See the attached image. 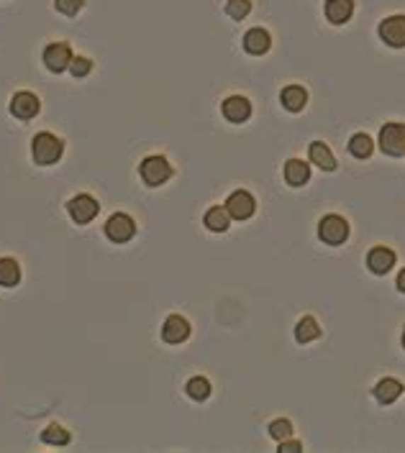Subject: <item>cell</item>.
<instances>
[{"mask_svg":"<svg viewBox=\"0 0 405 453\" xmlns=\"http://www.w3.org/2000/svg\"><path fill=\"white\" fill-rule=\"evenodd\" d=\"M280 451H283V453L303 451V443H300V440H290V438H285V440H280Z\"/></svg>","mask_w":405,"mask_h":453,"instance_id":"30","label":"cell"},{"mask_svg":"<svg viewBox=\"0 0 405 453\" xmlns=\"http://www.w3.org/2000/svg\"><path fill=\"white\" fill-rule=\"evenodd\" d=\"M221 113L226 120H231V123H244V120H249L251 115V103L244 98V95H231V98H226L221 105Z\"/></svg>","mask_w":405,"mask_h":453,"instance_id":"12","label":"cell"},{"mask_svg":"<svg viewBox=\"0 0 405 453\" xmlns=\"http://www.w3.org/2000/svg\"><path fill=\"white\" fill-rule=\"evenodd\" d=\"M380 149L387 156H403L405 154V123H385L380 128Z\"/></svg>","mask_w":405,"mask_h":453,"instance_id":"4","label":"cell"},{"mask_svg":"<svg viewBox=\"0 0 405 453\" xmlns=\"http://www.w3.org/2000/svg\"><path fill=\"white\" fill-rule=\"evenodd\" d=\"M162 338L167 340V343H172V346L183 343V340L190 338V323L183 315H169L162 326Z\"/></svg>","mask_w":405,"mask_h":453,"instance_id":"13","label":"cell"},{"mask_svg":"<svg viewBox=\"0 0 405 453\" xmlns=\"http://www.w3.org/2000/svg\"><path fill=\"white\" fill-rule=\"evenodd\" d=\"M270 47H272V39L264 28H251V31L244 34V49L249 54H254V57L270 52Z\"/></svg>","mask_w":405,"mask_h":453,"instance_id":"19","label":"cell"},{"mask_svg":"<svg viewBox=\"0 0 405 453\" xmlns=\"http://www.w3.org/2000/svg\"><path fill=\"white\" fill-rule=\"evenodd\" d=\"M403 348H405V331H403Z\"/></svg>","mask_w":405,"mask_h":453,"instance_id":"32","label":"cell"},{"mask_svg":"<svg viewBox=\"0 0 405 453\" xmlns=\"http://www.w3.org/2000/svg\"><path fill=\"white\" fill-rule=\"evenodd\" d=\"M398 289H400V292H405V269L398 274Z\"/></svg>","mask_w":405,"mask_h":453,"instance_id":"31","label":"cell"},{"mask_svg":"<svg viewBox=\"0 0 405 453\" xmlns=\"http://www.w3.org/2000/svg\"><path fill=\"white\" fill-rule=\"evenodd\" d=\"M98 210H101V205H98V200H95L93 195H74L72 200L67 202V213L69 218L74 220V223H80V226H85V223H90V220L98 215Z\"/></svg>","mask_w":405,"mask_h":453,"instance_id":"7","label":"cell"},{"mask_svg":"<svg viewBox=\"0 0 405 453\" xmlns=\"http://www.w3.org/2000/svg\"><path fill=\"white\" fill-rule=\"evenodd\" d=\"M105 236L113 243H126L136 236V223L131 215L126 213H113L108 220H105Z\"/></svg>","mask_w":405,"mask_h":453,"instance_id":"5","label":"cell"},{"mask_svg":"<svg viewBox=\"0 0 405 453\" xmlns=\"http://www.w3.org/2000/svg\"><path fill=\"white\" fill-rule=\"evenodd\" d=\"M321 338V326H318V320L311 318V315H305V318L297 320L295 326V340L297 343H311V340Z\"/></svg>","mask_w":405,"mask_h":453,"instance_id":"21","label":"cell"},{"mask_svg":"<svg viewBox=\"0 0 405 453\" xmlns=\"http://www.w3.org/2000/svg\"><path fill=\"white\" fill-rule=\"evenodd\" d=\"M55 8L64 16H74L82 8V0H55Z\"/></svg>","mask_w":405,"mask_h":453,"instance_id":"29","label":"cell"},{"mask_svg":"<svg viewBox=\"0 0 405 453\" xmlns=\"http://www.w3.org/2000/svg\"><path fill=\"white\" fill-rule=\"evenodd\" d=\"M90 69H93V62L88 57H72V62H69V72L74 77H85V74H90Z\"/></svg>","mask_w":405,"mask_h":453,"instance_id":"28","label":"cell"},{"mask_svg":"<svg viewBox=\"0 0 405 453\" xmlns=\"http://www.w3.org/2000/svg\"><path fill=\"white\" fill-rule=\"evenodd\" d=\"M251 11V0H229L226 3V13L234 21H244Z\"/></svg>","mask_w":405,"mask_h":453,"instance_id":"26","label":"cell"},{"mask_svg":"<svg viewBox=\"0 0 405 453\" xmlns=\"http://www.w3.org/2000/svg\"><path fill=\"white\" fill-rule=\"evenodd\" d=\"M185 392H188L190 400L195 402H202L210 397V382L205 379V377H193V379H188V384H185Z\"/></svg>","mask_w":405,"mask_h":453,"instance_id":"24","label":"cell"},{"mask_svg":"<svg viewBox=\"0 0 405 453\" xmlns=\"http://www.w3.org/2000/svg\"><path fill=\"white\" fill-rule=\"evenodd\" d=\"M311 161L316 167H321L324 172H333L336 169V156L329 147H326L324 141H313L311 144Z\"/></svg>","mask_w":405,"mask_h":453,"instance_id":"20","label":"cell"},{"mask_svg":"<svg viewBox=\"0 0 405 453\" xmlns=\"http://www.w3.org/2000/svg\"><path fill=\"white\" fill-rule=\"evenodd\" d=\"M21 282V267L18 261L11 256L0 259V287H16Z\"/></svg>","mask_w":405,"mask_h":453,"instance_id":"22","label":"cell"},{"mask_svg":"<svg viewBox=\"0 0 405 453\" xmlns=\"http://www.w3.org/2000/svg\"><path fill=\"white\" fill-rule=\"evenodd\" d=\"M377 34L387 47L403 49L405 47V16L398 13V16H387L385 21H380Z\"/></svg>","mask_w":405,"mask_h":453,"instance_id":"6","label":"cell"},{"mask_svg":"<svg viewBox=\"0 0 405 453\" xmlns=\"http://www.w3.org/2000/svg\"><path fill=\"white\" fill-rule=\"evenodd\" d=\"M202 223H205V228L213 231V234H226L231 226V215L229 210H226V205H213L208 213L202 215Z\"/></svg>","mask_w":405,"mask_h":453,"instance_id":"18","label":"cell"},{"mask_svg":"<svg viewBox=\"0 0 405 453\" xmlns=\"http://www.w3.org/2000/svg\"><path fill=\"white\" fill-rule=\"evenodd\" d=\"M226 210H229V215L234 220H246L254 215V210H257V200H254V195L246 193V190H236V193L229 195Z\"/></svg>","mask_w":405,"mask_h":453,"instance_id":"8","label":"cell"},{"mask_svg":"<svg viewBox=\"0 0 405 453\" xmlns=\"http://www.w3.org/2000/svg\"><path fill=\"white\" fill-rule=\"evenodd\" d=\"M41 440L49 443V446H67L69 443V430H64L62 425H49L44 433H41Z\"/></svg>","mask_w":405,"mask_h":453,"instance_id":"25","label":"cell"},{"mask_svg":"<svg viewBox=\"0 0 405 453\" xmlns=\"http://www.w3.org/2000/svg\"><path fill=\"white\" fill-rule=\"evenodd\" d=\"M270 435L275 440L290 438V435H292V423H290V420H285V418L272 420V423H270Z\"/></svg>","mask_w":405,"mask_h":453,"instance_id":"27","label":"cell"},{"mask_svg":"<svg viewBox=\"0 0 405 453\" xmlns=\"http://www.w3.org/2000/svg\"><path fill=\"white\" fill-rule=\"evenodd\" d=\"M395 261H398V256H395V251L387 246H375L370 253H367V267H370L372 274H377V277L390 272V269L395 267Z\"/></svg>","mask_w":405,"mask_h":453,"instance_id":"11","label":"cell"},{"mask_svg":"<svg viewBox=\"0 0 405 453\" xmlns=\"http://www.w3.org/2000/svg\"><path fill=\"white\" fill-rule=\"evenodd\" d=\"M318 239L324 241L326 246H341L349 239V223H346V218H341L336 213L321 218V223H318Z\"/></svg>","mask_w":405,"mask_h":453,"instance_id":"2","label":"cell"},{"mask_svg":"<svg viewBox=\"0 0 405 453\" xmlns=\"http://www.w3.org/2000/svg\"><path fill=\"white\" fill-rule=\"evenodd\" d=\"M372 394H375V400H377L380 405H392V402L403 394V384H400L398 379H392V377H385V379H380L377 384H375Z\"/></svg>","mask_w":405,"mask_h":453,"instance_id":"14","label":"cell"},{"mask_svg":"<svg viewBox=\"0 0 405 453\" xmlns=\"http://www.w3.org/2000/svg\"><path fill=\"white\" fill-rule=\"evenodd\" d=\"M311 180V164H305L303 159H290L285 161V182L292 187H303Z\"/></svg>","mask_w":405,"mask_h":453,"instance_id":"17","label":"cell"},{"mask_svg":"<svg viewBox=\"0 0 405 453\" xmlns=\"http://www.w3.org/2000/svg\"><path fill=\"white\" fill-rule=\"evenodd\" d=\"M280 103H283L285 110H290V113H300L308 103V93H305V87L300 85H287L280 93Z\"/></svg>","mask_w":405,"mask_h":453,"instance_id":"15","label":"cell"},{"mask_svg":"<svg viewBox=\"0 0 405 453\" xmlns=\"http://www.w3.org/2000/svg\"><path fill=\"white\" fill-rule=\"evenodd\" d=\"M69 62H72V49H69V44H64V41H57V44H49L47 49H44V64H47L49 72H64V69H69Z\"/></svg>","mask_w":405,"mask_h":453,"instance_id":"9","label":"cell"},{"mask_svg":"<svg viewBox=\"0 0 405 453\" xmlns=\"http://www.w3.org/2000/svg\"><path fill=\"white\" fill-rule=\"evenodd\" d=\"M39 110H41L39 98H36L34 93H28V90H21V93H16L13 98H11V113H13L16 118L31 120L39 115Z\"/></svg>","mask_w":405,"mask_h":453,"instance_id":"10","label":"cell"},{"mask_svg":"<svg viewBox=\"0 0 405 453\" xmlns=\"http://www.w3.org/2000/svg\"><path fill=\"white\" fill-rule=\"evenodd\" d=\"M139 174H142V180L149 187H159L172 177V164L164 156H147L139 164Z\"/></svg>","mask_w":405,"mask_h":453,"instance_id":"3","label":"cell"},{"mask_svg":"<svg viewBox=\"0 0 405 453\" xmlns=\"http://www.w3.org/2000/svg\"><path fill=\"white\" fill-rule=\"evenodd\" d=\"M31 154H34V161L41 164V167H49V164H57L64 154V144L62 139H57L55 134L49 131H41V134L34 136L31 141Z\"/></svg>","mask_w":405,"mask_h":453,"instance_id":"1","label":"cell"},{"mask_svg":"<svg viewBox=\"0 0 405 453\" xmlns=\"http://www.w3.org/2000/svg\"><path fill=\"white\" fill-rule=\"evenodd\" d=\"M349 151L351 156H357V159H367V156H372V151H375V141L367 134H354L349 139Z\"/></svg>","mask_w":405,"mask_h":453,"instance_id":"23","label":"cell"},{"mask_svg":"<svg viewBox=\"0 0 405 453\" xmlns=\"http://www.w3.org/2000/svg\"><path fill=\"white\" fill-rule=\"evenodd\" d=\"M326 18L331 21V23H336V26H341V23H346V21L351 18V13H354V0H326Z\"/></svg>","mask_w":405,"mask_h":453,"instance_id":"16","label":"cell"}]
</instances>
